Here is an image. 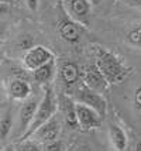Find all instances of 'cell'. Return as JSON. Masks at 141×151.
Returning a JSON list of instances; mask_svg holds the SVG:
<instances>
[{"label":"cell","mask_w":141,"mask_h":151,"mask_svg":"<svg viewBox=\"0 0 141 151\" xmlns=\"http://www.w3.org/2000/svg\"><path fill=\"white\" fill-rule=\"evenodd\" d=\"M17 47H19L20 50H24V51L30 50L31 47H34L33 37H31V35H28V34H24V35H21L20 38H19V41H17Z\"/></svg>","instance_id":"obj_19"},{"label":"cell","mask_w":141,"mask_h":151,"mask_svg":"<svg viewBox=\"0 0 141 151\" xmlns=\"http://www.w3.org/2000/svg\"><path fill=\"white\" fill-rule=\"evenodd\" d=\"M90 1L89 0H68V9H69V16L81 23L83 26L89 24L90 19Z\"/></svg>","instance_id":"obj_10"},{"label":"cell","mask_w":141,"mask_h":151,"mask_svg":"<svg viewBox=\"0 0 141 151\" xmlns=\"http://www.w3.org/2000/svg\"><path fill=\"white\" fill-rule=\"evenodd\" d=\"M72 151H92L90 150V147L86 144H79V145H75Z\"/></svg>","instance_id":"obj_24"},{"label":"cell","mask_w":141,"mask_h":151,"mask_svg":"<svg viewBox=\"0 0 141 151\" xmlns=\"http://www.w3.org/2000/svg\"><path fill=\"white\" fill-rule=\"evenodd\" d=\"M59 132H61L59 122H58L54 116L52 119H49L47 123H44L42 126H40V127L33 133V136L30 138H34V140L40 141L42 144H45V143H49V141L58 140Z\"/></svg>","instance_id":"obj_9"},{"label":"cell","mask_w":141,"mask_h":151,"mask_svg":"<svg viewBox=\"0 0 141 151\" xmlns=\"http://www.w3.org/2000/svg\"><path fill=\"white\" fill-rule=\"evenodd\" d=\"M109 138L116 151H124L128 145V137L126 132L116 123L109 124Z\"/></svg>","instance_id":"obj_13"},{"label":"cell","mask_w":141,"mask_h":151,"mask_svg":"<svg viewBox=\"0 0 141 151\" xmlns=\"http://www.w3.org/2000/svg\"><path fill=\"white\" fill-rule=\"evenodd\" d=\"M75 99H76V102H79V103L90 106L92 109H94L96 112L100 114L102 117L106 116V112H107V102H106L104 96H103L102 93L96 92V91L90 89V88H87L85 83H82V85L78 88V91L75 93Z\"/></svg>","instance_id":"obj_3"},{"label":"cell","mask_w":141,"mask_h":151,"mask_svg":"<svg viewBox=\"0 0 141 151\" xmlns=\"http://www.w3.org/2000/svg\"><path fill=\"white\" fill-rule=\"evenodd\" d=\"M13 130V113L10 109H6L0 114V140H6Z\"/></svg>","instance_id":"obj_15"},{"label":"cell","mask_w":141,"mask_h":151,"mask_svg":"<svg viewBox=\"0 0 141 151\" xmlns=\"http://www.w3.org/2000/svg\"><path fill=\"white\" fill-rule=\"evenodd\" d=\"M51 59H55V57L48 48H45L44 45H34L26 51L23 62H24V66L27 69L34 71L38 66L47 64L48 61H51Z\"/></svg>","instance_id":"obj_4"},{"label":"cell","mask_w":141,"mask_h":151,"mask_svg":"<svg viewBox=\"0 0 141 151\" xmlns=\"http://www.w3.org/2000/svg\"><path fill=\"white\" fill-rule=\"evenodd\" d=\"M16 151H42V145L40 141L37 140H30V138H24L20 140L19 143L13 145Z\"/></svg>","instance_id":"obj_17"},{"label":"cell","mask_w":141,"mask_h":151,"mask_svg":"<svg viewBox=\"0 0 141 151\" xmlns=\"http://www.w3.org/2000/svg\"><path fill=\"white\" fill-rule=\"evenodd\" d=\"M6 151H16V150H14V147H9Z\"/></svg>","instance_id":"obj_28"},{"label":"cell","mask_w":141,"mask_h":151,"mask_svg":"<svg viewBox=\"0 0 141 151\" xmlns=\"http://www.w3.org/2000/svg\"><path fill=\"white\" fill-rule=\"evenodd\" d=\"M42 151H64V145L59 140H54L42 145Z\"/></svg>","instance_id":"obj_20"},{"label":"cell","mask_w":141,"mask_h":151,"mask_svg":"<svg viewBox=\"0 0 141 151\" xmlns=\"http://www.w3.org/2000/svg\"><path fill=\"white\" fill-rule=\"evenodd\" d=\"M57 109H58V105H57V99H55L52 88H45L44 96H42V99H41L40 103H38V107H37V112H35L33 123L28 127V130L26 132V134L21 137V140L30 138L33 136V133L35 132L40 126H42L44 123H47L49 119L54 117L55 113H57Z\"/></svg>","instance_id":"obj_2"},{"label":"cell","mask_w":141,"mask_h":151,"mask_svg":"<svg viewBox=\"0 0 141 151\" xmlns=\"http://www.w3.org/2000/svg\"><path fill=\"white\" fill-rule=\"evenodd\" d=\"M7 92L14 100H27L31 95V86L24 79L13 78L7 83Z\"/></svg>","instance_id":"obj_11"},{"label":"cell","mask_w":141,"mask_h":151,"mask_svg":"<svg viewBox=\"0 0 141 151\" xmlns=\"http://www.w3.org/2000/svg\"><path fill=\"white\" fill-rule=\"evenodd\" d=\"M92 48L94 54V65L104 75L110 85L121 83L131 73V68L124 65L121 58H119L114 52L100 45H93Z\"/></svg>","instance_id":"obj_1"},{"label":"cell","mask_w":141,"mask_h":151,"mask_svg":"<svg viewBox=\"0 0 141 151\" xmlns=\"http://www.w3.org/2000/svg\"><path fill=\"white\" fill-rule=\"evenodd\" d=\"M134 105L135 107L141 112V85L137 86L134 91Z\"/></svg>","instance_id":"obj_21"},{"label":"cell","mask_w":141,"mask_h":151,"mask_svg":"<svg viewBox=\"0 0 141 151\" xmlns=\"http://www.w3.org/2000/svg\"><path fill=\"white\" fill-rule=\"evenodd\" d=\"M82 79H83V83L87 88H90V89H93V91L102 93V95L107 92L109 86H110L107 79L104 78V75L99 71V68L96 65H87L82 72Z\"/></svg>","instance_id":"obj_6"},{"label":"cell","mask_w":141,"mask_h":151,"mask_svg":"<svg viewBox=\"0 0 141 151\" xmlns=\"http://www.w3.org/2000/svg\"><path fill=\"white\" fill-rule=\"evenodd\" d=\"M59 71H61V79H62V82H64L65 86H74L82 78L81 68L74 61H65V62H62Z\"/></svg>","instance_id":"obj_12"},{"label":"cell","mask_w":141,"mask_h":151,"mask_svg":"<svg viewBox=\"0 0 141 151\" xmlns=\"http://www.w3.org/2000/svg\"><path fill=\"white\" fill-rule=\"evenodd\" d=\"M126 41L130 45H134L141 48V24L133 27L126 35Z\"/></svg>","instance_id":"obj_18"},{"label":"cell","mask_w":141,"mask_h":151,"mask_svg":"<svg viewBox=\"0 0 141 151\" xmlns=\"http://www.w3.org/2000/svg\"><path fill=\"white\" fill-rule=\"evenodd\" d=\"M38 103L35 99H27L24 100V103L21 105L20 110H19V134L21 137L26 134V132L28 130V127L31 126L37 112Z\"/></svg>","instance_id":"obj_8"},{"label":"cell","mask_w":141,"mask_h":151,"mask_svg":"<svg viewBox=\"0 0 141 151\" xmlns=\"http://www.w3.org/2000/svg\"><path fill=\"white\" fill-rule=\"evenodd\" d=\"M55 69H57L55 68V59H51V61H48L47 64H44V65L38 66L37 69H34L33 76L35 79V82H38V83H48L54 78Z\"/></svg>","instance_id":"obj_14"},{"label":"cell","mask_w":141,"mask_h":151,"mask_svg":"<svg viewBox=\"0 0 141 151\" xmlns=\"http://www.w3.org/2000/svg\"><path fill=\"white\" fill-rule=\"evenodd\" d=\"M26 4L31 12H37L38 9V0H26Z\"/></svg>","instance_id":"obj_22"},{"label":"cell","mask_w":141,"mask_h":151,"mask_svg":"<svg viewBox=\"0 0 141 151\" xmlns=\"http://www.w3.org/2000/svg\"><path fill=\"white\" fill-rule=\"evenodd\" d=\"M65 117H67V124L69 129H79V122H78V116H76V107H75V102L72 100H67L65 102Z\"/></svg>","instance_id":"obj_16"},{"label":"cell","mask_w":141,"mask_h":151,"mask_svg":"<svg viewBox=\"0 0 141 151\" xmlns=\"http://www.w3.org/2000/svg\"><path fill=\"white\" fill-rule=\"evenodd\" d=\"M90 1V4L94 7H97V6H100V3H102V0H89Z\"/></svg>","instance_id":"obj_26"},{"label":"cell","mask_w":141,"mask_h":151,"mask_svg":"<svg viewBox=\"0 0 141 151\" xmlns=\"http://www.w3.org/2000/svg\"><path fill=\"white\" fill-rule=\"evenodd\" d=\"M130 1V4H134L137 7H141V0H128Z\"/></svg>","instance_id":"obj_25"},{"label":"cell","mask_w":141,"mask_h":151,"mask_svg":"<svg viewBox=\"0 0 141 151\" xmlns=\"http://www.w3.org/2000/svg\"><path fill=\"white\" fill-rule=\"evenodd\" d=\"M75 107H76V116H78V122H79V129L82 130H92V129H97L102 124V116L92 109L90 106L75 102Z\"/></svg>","instance_id":"obj_5"},{"label":"cell","mask_w":141,"mask_h":151,"mask_svg":"<svg viewBox=\"0 0 141 151\" xmlns=\"http://www.w3.org/2000/svg\"><path fill=\"white\" fill-rule=\"evenodd\" d=\"M10 12V6H9V3H3V1H0V16L1 14H7Z\"/></svg>","instance_id":"obj_23"},{"label":"cell","mask_w":141,"mask_h":151,"mask_svg":"<svg viewBox=\"0 0 141 151\" xmlns=\"http://www.w3.org/2000/svg\"><path fill=\"white\" fill-rule=\"evenodd\" d=\"M58 31L62 40H65L69 44H76L81 41L85 30L81 26V23L75 21L74 19H64L58 24Z\"/></svg>","instance_id":"obj_7"},{"label":"cell","mask_w":141,"mask_h":151,"mask_svg":"<svg viewBox=\"0 0 141 151\" xmlns=\"http://www.w3.org/2000/svg\"><path fill=\"white\" fill-rule=\"evenodd\" d=\"M0 1H3V3H9V0H0Z\"/></svg>","instance_id":"obj_29"},{"label":"cell","mask_w":141,"mask_h":151,"mask_svg":"<svg viewBox=\"0 0 141 151\" xmlns=\"http://www.w3.org/2000/svg\"><path fill=\"white\" fill-rule=\"evenodd\" d=\"M135 151H141V140L135 144Z\"/></svg>","instance_id":"obj_27"}]
</instances>
